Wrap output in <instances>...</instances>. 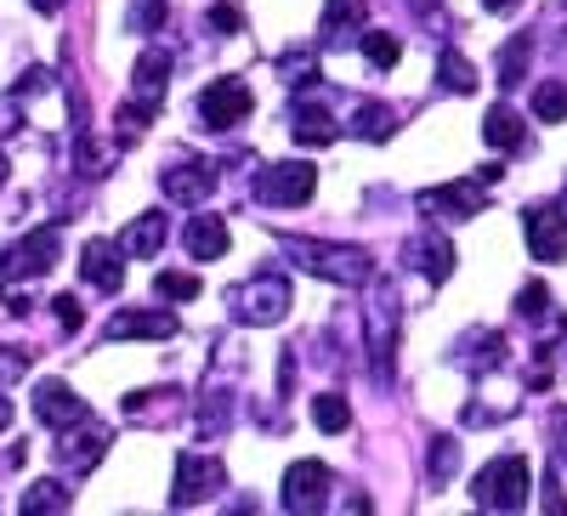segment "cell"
I'll list each match as a JSON object with an SVG mask.
<instances>
[{
	"label": "cell",
	"instance_id": "cell-1",
	"mask_svg": "<svg viewBox=\"0 0 567 516\" xmlns=\"http://www.w3.org/2000/svg\"><path fill=\"white\" fill-rule=\"evenodd\" d=\"M290 245V261L329 278V285H369L374 278V256L358 245H323V239H284Z\"/></svg>",
	"mask_w": 567,
	"mask_h": 516
},
{
	"label": "cell",
	"instance_id": "cell-2",
	"mask_svg": "<svg viewBox=\"0 0 567 516\" xmlns=\"http://www.w3.org/2000/svg\"><path fill=\"white\" fill-rule=\"evenodd\" d=\"M528 488H534L528 460L523 454H499V460H488L477 472V483H471V505L477 510H523Z\"/></svg>",
	"mask_w": 567,
	"mask_h": 516
},
{
	"label": "cell",
	"instance_id": "cell-3",
	"mask_svg": "<svg viewBox=\"0 0 567 516\" xmlns=\"http://www.w3.org/2000/svg\"><path fill=\"white\" fill-rule=\"evenodd\" d=\"M363 330H369V363H374V381H392V358H398V296H392V285H381V278H369Z\"/></svg>",
	"mask_w": 567,
	"mask_h": 516
},
{
	"label": "cell",
	"instance_id": "cell-4",
	"mask_svg": "<svg viewBox=\"0 0 567 516\" xmlns=\"http://www.w3.org/2000/svg\"><path fill=\"white\" fill-rule=\"evenodd\" d=\"M233 312H239L245 323H278L284 312H290V278H284L278 267L256 272L250 285L233 290Z\"/></svg>",
	"mask_w": 567,
	"mask_h": 516
},
{
	"label": "cell",
	"instance_id": "cell-5",
	"mask_svg": "<svg viewBox=\"0 0 567 516\" xmlns=\"http://www.w3.org/2000/svg\"><path fill=\"white\" fill-rule=\"evenodd\" d=\"M109 443H114V432L103 426V420H74V426H63V443H58V460H63V472H74V477H91L103 465V454H109Z\"/></svg>",
	"mask_w": 567,
	"mask_h": 516
},
{
	"label": "cell",
	"instance_id": "cell-6",
	"mask_svg": "<svg viewBox=\"0 0 567 516\" xmlns=\"http://www.w3.org/2000/svg\"><path fill=\"white\" fill-rule=\"evenodd\" d=\"M318 194V171L312 165H301V159H284V165H267L261 176H256V199L261 205H307Z\"/></svg>",
	"mask_w": 567,
	"mask_h": 516
},
{
	"label": "cell",
	"instance_id": "cell-7",
	"mask_svg": "<svg viewBox=\"0 0 567 516\" xmlns=\"http://www.w3.org/2000/svg\"><path fill=\"white\" fill-rule=\"evenodd\" d=\"M221 460L216 454H194V448H187V454H176V483H171V505L176 510H187V505H205L216 488H221Z\"/></svg>",
	"mask_w": 567,
	"mask_h": 516
},
{
	"label": "cell",
	"instance_id": "cell-8",
	"mask_svg": "<svg viewBox=\"0 0 567 516\" xmlns=\"http://www.w3.org/2000/svg\"><path fill=\"white\" fill-rule=\"evenodd\" d=\"M420 210L443 216V221H477L488 210V194H483V182H443V187H425L420 194Z\"/></svg>",
	"mask_w": 567,
	"mask_h": 516
},
{
	"label": "cell",
	"instance_id": "cell-9",
	"mask_svg": "<svg viewBox=\"0 0 567 516\" xmlns=\"http://www.w3.org/2000/svg\"><path fill=\"white\" fill-rule=\"evenodd\" d=\"M250 109H256V97H250L245 80H210V85L199 91V120H205L210 131H233Z\"/></svg>",
	"mask_w": 567,
	"mask_h": 516
},
{
	"label": "cell",
	"instance_id": "cell-10",
	"mask_svg": "<svg viewBox=\"0 0 567 516\" xmlns=\"http://www.w3.org/2000/svg\"><path fill=\"white\" fill-rule=\"evenodd\" d=\"M58 250H63V233L45 221V227L29 233V239H18L0 261H7V272H18V278H45V272L58 267Z\"/></svg>",
	"mask_w": 567,
	"mask_h": 516
},
{
	"label": "cell",
	"instance_id": "cell-11",
	"mask_svg": "<svg viewBox=\"0 0 567 516\" xmlns=\"http://www.w3.org/2000/svg\"><path fill=\"white\" fill-rule=\"evenodd\" d=\"M329 488H336V477H329V465L323 460H296L290 465V477H284V505L312 516L329 505Z\"/></svg>",
	"mask_w": 567,
	"mask_h": 516
},
{
	"label": "cell",
	"instance_id": "cell-12",
	"mask_svg": "<svg viewBox=\"0 0 567 516\" xmlns=\"http://www.w3.org/2000/svg\"><path fill=\"white\" fill-rule=\"evenodd\" d=\"M523 233H528V256L534 261H561L567 256V210L561 205H534L523 216Z\"/></svg>",
	"mask_w": 567,
	"mask_h": 516
},
{
	"label": "cell",
	"instance_id": "cell-13",
	"mask_svg": "<svg viewBox=\"0 0 567 516\" xmlns=\"http://www.w3.org/2000/svg\"><path fill=\"white\" fill-rule=\"evenodd\" d=\"M159 187H165L171 205H205L216 194V165L210 159H182L176 171L159 176Z\"/></svg>",
	"mask_w": 567,
	"mask_h": 516
},
{
	"label": "cell",
	"instance_id": "cell-14",
	"mask_svg": "<svg viewBox=\"0 0 567 516\" xmlns=\"http://www.w3.org/2000/svg\"><path fill=\"white\" fill-rule=\"evenodd\" d=\"M80 272H85V285H97V290H120L125 285V245L114 239H85L80 245Z\"/></svg>",
	"mask_w": 567,
	"mask_h": 516
},
{
	"label": "cell",
	"instance_id": "cell-15",
	"mask_svg": "<svg viewBox=\"0 0 567 516\" xmlns=\"http://www.w3.org/2000/svg\"><path fill=\"white\" fill-rule=\"evenodd\" d=\"M109 341H171L176 336V318L171 312H148V307H125L109 318Z\"/></svg>",
	"mask_w": 567,
	"mask_h": 516
},
{
	"label": "cell",
	"instance_id": "cell-16",
	"mask_svg": "<svg viewBox=\"0 0 567 516\" xmlns=\"http://www.w3.org/2000/svg\"><path fill=\"white\" fill-rule=\"evenodd\" d=\"M34 414L45 420V426L63 432V426H74V420H85L91 409L80 403V392H74L69 381H40V386H34Z\"/></svg>",
	"mask_w": 567,
	"mask_h": 516
},
{
	"label": "cell",
	"instance_id": "cell-17",
	"mask_svg": "<svg viewBox=\"0 0 567 516\" xmlns=\"http://www.w3.org/2000/svg\"><path fill=\"white\" fill-rule=\"evenodd\" d=\"M336 114H329L323 103H312V97H301V103H290V136L301 148H329L336 143Z\"/></svg>",
	"mask_w": 567,
	"mask_h": 516
},
{
	"label": "cell",
	"instance_id": "cell-18",
	"mask_svg": "<svg viewBox=\"0 0 567 516\" xmlns=\"http://www.w3.org/2000/svg\"><path fill=\"white\" fill-rule=\"evenodd\" d=\"M409 261H414L420 278L443 285V278L454 272V245L443 239V233H420V239H409Z\"/></svg>",
	"mask_w": 567,
	"mask_h": 516
},
{
	"label": "cell",
	"instance_id": "cell-19",
	"mask_svg": "<svg viewBox=\"0 0 567 516\" xmlns=\"http://www.w3.org/2000/svg\"><path fill=\"white\" fill-rule=\"evenodd\" d=\"M165 239H171V216L165 210H148V216H136L131 227H125V256H142V261H148V256H159L165 250Z\"/></svg>",
	"mask_w": 567,
	"mask_h": 516
},
{
	"label": "cell",
	"instance_id": "cell-20",
	"mask_svg": "<svg viewBox=\"0 0 567 516\" xmlns=\"http://www.w3.org/2000/svg\"><path fill=\"white\" fill-rule=\"evenodd\" d=\"M165 80H171V52L148 45V52L136 58V74H131V91L142 103H165Z\"/></svg>",
	"mask_w": 567,
	"mask_h": 516
},
{
	"label": "cell",
	"instance_id": "cell-21",
	"mask_svg": "<svg viewBox=\"0 0 567 516\" xmlns=\"http://www.w3.org/2000/svg\"><path fill=\"white\" fill-rule=\"evenodd\" d=\"M483 143H488V148H499V154H523V148H528L523 120H516V109H511V103H494V109H488V120H483Z\"/></svg>",
	"mask_w": 567,
	"mask_h": 516
},
{
	"label": "cell",
	"instance_id": "cell-22",
	"mask_svg": "<svg viewBox=\"0 0 567 516\" xmlns=\"http://www.w3.org/2000/svg\"><path fill=\"white\" fill-rule=\"evenodd\" d=\"M182 245H187V256H194V261H216V256H227V221H221V216L187 221Z\"/></svg>",
	"mask_w": 567,
	"mask_h": 516
},
{
	"label": "cell",
	"instance_id": "cell-23",
	"mask_svg": "<svg viewBox=\"0 0 567 516\" xmlns=\"http://www.w3.org/2000/svg\"><path fill=\"white\" fill-rule=\"evenodd\" d=\"M369 18V0H323V18H318V34L336 45L341 34H352L358 23Z\"/></svg>",
	"mask_w": 567,
	"mask_h": 516
},
{
	"label": "cell",
	"instance_id": "cell-24",
	"mask_svg": "<svg viewBox=\"0 0 567 516\" xmlns=\"http://www.w3.org/2000/svg\"><path fill=\"white\" fill-rule=\"evenodd\" d=\"M437 85L454 91V97H465V91H477V69L465 63L460 45H443V58H437Z\"/></svg>",
	"mask_w": 567,
	"mask_h": 516
},
{
	"label": "cell",
	"instance_id": "cell-25",
	"mask_svg": "<svg viewBox=\"0 0 567 516\" xmlns=\"http://www.w3.org/2000/svg\"><path fill=\"white\" fill-rule=\"evenodd\" d=\"M74 171H80V176H91V182L109 176V171H114V148H103L91 131H74Z\"/></svg>",
	"mask_w": 567,
	"mask_h": 516
},
{
	"label": "cell",
	"instance_id": "cell-26",
	"mask_svg": "<svg viewBox=\"0 0 567 516\" xmlns=\"http://www.w3.org/2000/svg\"><path fill=\"white\" fill-rule=\"evenodd\" d=\"M352 131L363 136V143H386V136L398 131V114H392L386 103H363V109L352 114Z\"/></svg>",
	"mask_w": 567,
	"mask_h": 516
},
{
	"label": "cell",
	"instance_id": "cell-27",
	"mask_svg": "<svg viewBox=\"0 0 567 516\" xmlns=\"http://www.w3.org/2000/svg\"><path fill=\"white\" fill-rule=\"evenodd\" d=\"M312 426H318V432H329V437L347 432V426H352V409H347V398H341V392H323V398H312Z\"/></svg>",
	"mask_w": 567,
	"mask_h": 516
},
{
	"label": "cell",
	"instance_id": "cell-28",
	"mask_svg": "<svg viewBox=\"0 0 567 516\" xmlns=\"http://www.w3.org/2000/svg\"><path fill=\"white\" fill-rule=\"evenodd\" d=\"M23 516H52V510H69V488L63 483H34L23 499H18Z\"/></svg>",
	"mask_w": 567,
	"mask_h": 516
},
{
	"label": "cell",
	"instance_id": "cell-29",
	"mask_svg": "<svg viewBox=\"0 0 567 516\" xmlns=\"http://www.w3.org/2000/svg\"><path fill=\"white\" fill-rule=\"evenodd\" d=\"M278 74L290 80V91H312L318 85V58L312 52H284L278 58Z\"/></svg>",
	"mask_w": 567,
	"mask_h": 516
},
{
	"label": "cell",
	"instance_id": "cell-30",
	"mask_svg": "<svg viewBox=\"0 0 567 516\" xmlns=\"http://www.w3.org/2000/svg\"><path fill=\"white\" fill-rule=\"evenodd\" d=\"M534 120H545V125L567 120V85H561V80H545V85L534 91Z\"/></svg>",
	"mask_w": 567,
	"mask_h": 516
},
{
	"label": "cell",
	"instance_id": "cell-31",
	"mask_svg": "<svg viewBox=\"0 0 567 516\" xmlns=\"http://www.w3.org/2000/svg\"><path fill=\"white\" fill-rule=\"evenodd\" d=\"M363 58H369L374 69H398L403 45H398V34H386V29H369V34H363Z\"/></svg>",
	"mask_w": 567,
	"mask_h": 516
},
{
	"label": "cell",
	"instance_id": "cell-32",
	"mask_svg": "<svg viewBox=\"0 0 567 516\" xmlns=\"http://www.w3.org/2000/svg\"><path fill=\"white\" fill-rule=\"evenodd\" d=\"M454 465H460L454 437H432V454H425V472H432V488H443V483L454 477Z\"/></svg>",
	"mask_w": 567,
	"mask_h": 516
},
{
	"label": "cell",
	"instance_id": "cell-33",
	"mask_svg": "<svg viewBox=\"0 0 567 516\" xmlns=\"http://www.w3.org/2000/svg\"><path fill=\"white\" fill-rule=\"evenodd\" d=\"M154 114H159V103H142V97H136V103H125V109L114 114V125H120V136H125V143H136V136L154 125Z\"/></svg>",
	"mask_w": 567,
	"mask_h": 516
},
{
	"label": "cell",
	"instance_id": "cell-34",
	"mask_svg": "<svg viewBox=\"0 0 567 516\" xmlns=\"http://www.w3.org/2000/svg\"><path fill=\"white\" fill-rule=\"evenodd\" d=\"M465 352H471V369H483V374H488V369H499V363H505V336L483 330V336H471V347H465Z\"/></svg>",
	"mask_w": 567,
	"mask_h": 516
},
{
	"label": "cell",
	"instance_id": "cell-35",
	"mask_svg": "<svg viewBox=\"0 0 567 516\" xmlns=\"http://www.w3.org/2000/svg\"><path fill=\"white\" fill-rule=\"evenodd\" d=\"M528 58H534V45H528V34H523V40H505V52H499V85H516V80H523Z\"/></svg>",
	"mask_w": 567,
	"mask_h": 516
},
{
	"label": "cell",
	"instance_id": "cell-36",
	"mask_svg": "<svg viewBox=\"0 0 567 516\" xmlns=\"http://www.w3.org/2000/svg\"><path fill=\"white\" fill-rule=\"evenodd\" d=\"M154 290H159L165 301H194V296H199V272H159Z\"/></svg>",
	"mask_w": 567,
	"mask_h": 516
},
{
	"label": "cell",
	"instance_id": "cell-37",
	"mask_svg": "<svg viewBox=\"0 0 567 516\" xmlns=\"http://www.w3.org/2000/svg\"><path fill=\"white\" fill-rule=\"evenodd\" d=\"M29 363H34L29 347H0V381H23Z\"/></svg>",
	"mask_w": 567,
	"mask_h": 516
},
{
	"label": "cell",
	"instance_id": "cell-38",
	"mask_svg": "<svg viewBox=\"0 0 567 516\" xmlns=\"http://www.w3.org/2000/svg\"><path fill=\"white\" fill-rule=\"evenodd\" d=\"M52 312H58V323H63V336H80V330H85V307H80L74 296H58Z\"/></svg>",
	"mask_w": 567,
	"mask_h": 516
},
{
	"label": "cell",
	"instance_id": "cell-39",
	"mask_svg": "<svg viewBox=\"0 0 567 516\" xmlns=\"http://www.w3.org/2000/svg\"><path fill=\"white\" fill-rule=\"evenodd\" d=\"M550 307V290L545 285H523V296H516V312H523V318H539Z\"/></svg>",
	"mask_w": 567,
	"mask_h": 516
},
{
	"label": "cell",
	"instance_id": "cell-40",
	"mask_svg": "<svg viewBox=\"0 0 567 516\" xmlns=\"http://www.w3.org/2000/svg\"><path fill=\"white\" fill-rule=\"evenodd\" d=\"M210 29H221V34H239V29H245V12L233 7V0H221V7H210Z\"/></svg>",
	"mask_w": 567,
	"mask_h": 516
},
{
	"label": "cell",
	"instance_id": "cell-41",
	"mask_svg": "<svg viewBox=\"0 0 567 516\" xmlns=\"http://www.w3.org/2000/svg\"><path fill=\"white\" fill-rule=\"evenodd\" d=\"M165 18H171V7H165V0H142V7H136V29H165Z\"/></svg>",
	"mask_w": 567,
	"mask_h": 516
},
{
	"label": "cell",
	"instance_id": "cell-42",
	"mask_svg": "<svg viewBox=\"0 0 567 516\" xmlns=\"http://www.w3.org/2000/svg\"><path fill=\"white\" fill-rule=\"evenodd\" d=\"M45 85H52V74H45V69H29V74H18V91H45Z\"/></svg>",
	"mask_w": 567,
	"mask_h": 516
},
{
	"label": "cell",
	"instance_id": "cell-43",
	"mask_svg": "<svg viewBox=\"0 0 567 516\" xmlns=\"http://www.w3.org/2000/svg\"><path fill=\"white\" fill-rule=\"evenodd\" d=\"M545 494H550V499H545V510H550V516H561V510H567V499H561V488H556V477L545 483Z\"/></svg>",
	"mask_w": 567,
	"mask_h": 516
},
{
	"label": "cell",
	"instance_id": "cell-44",
	"mask_svg": "<svg viewBox=\"0 0 567 516\" xmlns=\"http://www.w3.org/2000/svg\"><path fill=\"white\" fill-rule=\"evenodd\" d=\"M34 12H45V18H52V12H63V0H34Z\"/></svg>",
	"mask_w": 567,
	"mask_h": 516
},
{
	"label": "cell",
	"instance_id": "cell-45",
	"mask_svg": "<svg viewBox=\"0 0 567 516\" xmlns=\"http://www.w3.org/2000/svg\"><path fill=\"white\" fill-rule=\"evenodd\" d=\"M488 12H516V0H483Z\"/></svg>",
	"mask_w": 567,
	"mask_h": 516
},
{
	"label": "cell",
	"instance_id": "cell-46",
	"mask_svg": "<svg viewBox=\"0 0 567 516\" xmlns=\"http://www.w3.org/2000/svg\"><path fill=\"white\" fill-rule=\"evenodd\" d=\"M7 426H12V403H7V398H0V432H7Z\"/></svg>",
	"mask_w": 567,
	"mask_h": 516
},
{
	"label": "cell",
	"instance_id": "cell-47",
	"mask_svg": "<svg viewBox=\"0 0 567 516\" xmlns=\"http://www.w3.org/2000/svg\"><path fill=\"white\" fill-rule=\"evenodd\" d=\"M7 176H12V159H7V154H0V182H7Z\"/></svg>",
	"mask_w": 567,
	"mask_h": 516
}]
</instances>
